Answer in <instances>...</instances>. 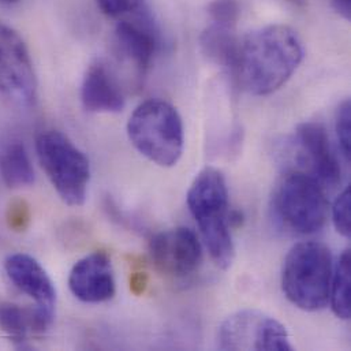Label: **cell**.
<instances>
[{
  "label": "cell",
  "mask_w": 351,
  "mask_h": 351,
  "mask_svg": "<svg viewBox=\"0 0 351 351\" xmlns=\"http://www.w3.org/2000/svg\"><path fill=\"white\" fill-rule=\"evenodd\" d=\"M272 209L276 220L287 231L300 235L319 232L328 216L324 186L308 173H289L274 193Z\"/></svg>",
  "instance_id": "5"
},
{
  "label": "cell",
  "mask_w": 351,
  "mask_h": 351,
  "mask_svg": "<svg viewBox=\"0 0 351 351\" xmlns=\"http://www.w3.org/2000/svg\"><path fill=\"white\" fill-rule=\"evenodd\" d=\"M147 285H148V279H147L145 274H136L130 279V289L136 294L144 293Z\"/></svg>",
  "instance_id": "24"
},
{
  "label": "cell",
  "mask_w": 351,
  "mask_h": 351,
  "mask_svg": "<svg viewBox=\"0 0 351 351\" xmlns=\"http://www.w3.org/2000/svg\"><path fill=\"white\" fill-rule=\"evenodd\" d=\"M332 4L335 10L345 18L350 19L351 18V0H332Z\"/></svg>",
  "instance_id": "25"
},
{
  "label": "cell",
  "mask_w": 351,
  "mask_h": 351,
  "mask_svg": "<svg viewBox=\"0 0 351 351\" xmlns=\"http://www.w3.org/2000/svg\"><path fill=\"white\" fill-rule=\"evenodd\" d=\"M18 0H0V3L3 4H12V3H16Z\"/></svg>",
  "instance_id": "27"
},
{
  "label": "cell",
  "mask_w": 351,
  "mask_h": 351,
  "mask_svg": "<svg viewBox=\"0 0 351 351\" xmlns=\"http://www.w3.org/2000/svg\"><path fill=\"white\" fill-rule=\"evenodd\" d=\"M334 265L331 250L320 242H301L287 253L282 269L286 298L305 312H317L330 302Z\"/></svg>",
  "instance_id": "3"
},
{
  "label": "cell",
  "mask_w": 351,
  "mask_h": 351,
  "mask_svg": "<svg viewBox=\"0 0 351 351\" xmlns=\"http://www.w3.org/2000/svg\"><path fill=\"white\" fill-rule=\"evenodd\" d=\"M208 12L213 23L234 27L241 15V7L237 0H213L208 5Z\"/></svg>",
  "instance_id": "19"
},
{
  "label": "cell",
  "mask_w": 351,
  "mask_h": 351,
  "mask_svg": "<svg viewBox=\"0 0 351 351\" xmlns=\"http://www.w3.org/2000/svg\"><path fill=\"white\" fill-rule=\"evenodd\" d=\"M304 59V47L294 29L269 25L247 34L239 44L234 80L254 96L280 89Z\"/></svg>",
  "instance_id": "1"
},
{
  "label": "cell",
  "mask_w": 351,
  "mask_h": 351,
  "mask_svg": "<svg viewBox=\"0 0 351 351\" xmlns=\"http://www.w3.org/2000/svg\"><path fill=\"white\" fill-rule=\"evenodd\" d=\"M0 330L16 348H25L27 334L33 331V309L0 298Z\"/></svg>",
  "instance_id": "18"
},
{
  "label": "cell",
  "mask_w": 351,
  "mask_h": 351,
  "mask_svg": "<svg viewBox=\"0 0 351 351\" xmlns=\"http://www.w3.org/2000/svg\"><path fill=\"white\" fill-rule=\"evenodd\" d=\"M30 206L25 199H12L5 210V221L10 230L15 232L25 231L30 224Z\"/></svg>",
  "instance_id": "22"
},
{
  "label": "cell",
  "mask_w": 351,
  "mask_h": 351,
  "mask_svg": "<svg viewBox=\"0 0 351 351\" xmlns=\"http://www.w3.org/2000/svg\"><path fill=\"white\" fill-rule=\"evenodd\" d=\"M4 183L11 189L26 187L34 183V170L25 145L19 141L10 143L0 160Z\"/></svg>",
  "instance_id": "16"
},
{
  "label": "cell",
  "mask_w": 351,
  "mask_h": 351,
  "mask_svg": "<svg viewBox=\"0 0 351 351\" xmlns=\"http://www.w3.org/2000/svg\"><path fill=\"white\" fill-rule=\"evenodd\" d=\"M38 162L59 197L70 206H81L88 194L90 165L63 133L49 130L36 141Z\"/></svg>",
  "instance_id": "6"
},
{
  "label": "cell",
  "mask_w": 351,
  "mask_h": 351,
  "mask_svg": "<svg viewBox=\"0 0 351 351\" xmlns=\"http://www.w3.org/2000/svg\"><path fill=\"white\" fill-rule=\"evenodd\" d=\"M69 287L73 295L85 304H103L114 298L117 291L111 260L104 252H95L71 268Z\"/></svg>",
  "instance_id": "12"
},
{
  "label": "cell",
  "mask_w": 351,
  "mask_h": 351,
  "mask_svg": "<svg viewBox=\"0 0 351 351\" xmlns=\"http://www.w3.org/2000/svg\"><path fill=\"white\" fill-rule=\"evenodd\" d=\"M220 350L291 351L286 327L258 311H239L228 316L216 337Z\"/></svg>",
  "instance_id": "7"
},
{
  "label": "cell",
  "mask_w": 351,
  "mask_h": 351,
  "mask_svg": "<svg viewBox=\"0 0 351 351\" xmlns=\"http://www.w3.org/2000/svg\"><path fill=\"white\" fill-rule=\"evenodd\" d=\"M149 253L155 267L176 279L191 276L202 261L201 242L187 227H176L154 235L149 242Z\"/></svg>",
  "instance_id": "10"
},
{
  "label": "cell",
  "mask_w": 351,
  "mask_h": 351,
  "mask_svg": "<svg viewBox=\"0 0 351 351\" xmlns=\"http://www.w3.org/2000/svg\"><path fill=\"white\" fill-rule=\"evenodd\" d=\"M133 147L148 160L160 167H173L184 147L182 118L176 107L159 99L140 104L128 123Z\"/></svg>",
  "instance_id": "4"
},
{
  "label": "cell",
  "mask_w": 351,
  "mask_h": 351,
  "mask_svg": "<svg viewBox=\"0 0 351 351\" xmlns=\"http://www.w3.org/2000/svg\"><path fill=\"white\" fill-rule=\"evenodd\" d=\"M115 38L121 53L140 71L151 66L159 49L158 32L147 18L132 22L121 21L115 29Z\"/></svg>",
  "instance_id": "14"
},
{
  "label": "cell",
  "mask_w": 351,
  "mask_h": 351,
  "mask_svg": "<svg viewBox=\"0 0 351 351\" xmlns=\"http://www.w3.org/2000/svg\"><path fill=\"white\" fill-rule=\"evenodd\" d=\"M337 136L346 160L351 158V103L345 100L337 112Z\"/></svg>",
  "instance_id": "21"
},
{
  "label": "cell",
  "mask_w": 351,
  "mask_h": 351,
  "mask_svg": "<svg viewBox=\"0 0 351 351\" xmlns=\"http://www.w3.org/2000/svg\"><path fill=\"white\" fill-rule=\"evenodd\" d=\"M199 44L210 62L223 67L232 78L235 77L241 41H238L234 27L212 23L201 34Z\"/></svg>",
  "instance_id": "15"
},
{
  "label": "cell",
  "mask_w": 351,
  "mask_h": 351,
  "mask_svg": "<svg viewBox=\"0 0 351 351\" xmlns=\"http://www.w3.org/2000/svg\"><path fill=\"white\" fill-rule=\"evenodd\" d=\"M287 1H290V3H293L295 5H304L306 0H287Z\"/></svg>",
  "instance_id": "26"
},
{
  "label": "cell",
  "mask_w": 351,
  "mask_h": 351,
  "mask_svg": "<svg viewBox=\"0 0 351 351\" xmlns=\"http://www.w3.org/2000/svg\"><path fill=\"white\" fill-rule=\"evenodd\" d=\"M81 100L86 111L96 114H115L125 108L123 92L101 62L92 63L84 77Z\"/></svg>",
  "instance_id": "13"
},
{
  "label": "cell",
  "mask_w": 351,
  "mask_h": 351,
  "mask_svg": "<svg viewBox=\"0 0 351 351\" xmlns=\"http://www.w3.org/2000/svg\"><path fill=\"white\" fill-rule=\"evenodd\" d=\"M4 269L14 286L34 302L33 332L47 331L55 316L56 291L45 269L36 258L23 253L8 256Z\"/></svg>",
  "instance_id": "9"
},
{
  "label": "cell",
  "mask_w": 351,
  "mask_h": 351,
  "mask_svg": "<svg viewBox=\"0 0 351 351\" xmlns=\"http://www.w3.org/2000/svg\"><path fill=\"white\" fill-rule=\"evenodd\" d=\"M332 219L337 231L345 237L351 235V187H346L337 198L332 209Z\"/></svg>",
  "instance_id": "20"
},
{
  "label": "cell",
  "mask_w": 351,
  "mask_h": 351,
  "mask_svg": "<svg viewBox=\"0 0 351 351\" xmlns=\"http://www.w3.org/2000/svg\"><path fill=\"white\" fill-rule=\"evenodd\" d=\"M0 93L19 106H32L37 82L22 37L0 22Z\"/></svg>",
  "instance_id": "8"
},
{
  "label": "cell",
  "mask_w": 351,
  "mask_h": 351,
  "mask_svg": "<svg viewBox=\"0 0 351 351\" xmlns=\"http://www.w3.org/2000/svg\"><path fill=\"white\" fill-rule=\"evenodd\" d=\"M331 308L338 319L349 320L351 317V252L345 250L334 268L331 289Z\"/></svg>",
  "instance_id": "17"
},
{
  "label": "cell",
  "mask_w": 351,
  "mask_h": 351,
  "mask_svg": "<svg viewBox=\"0 0 351 351\" xmlns=\"http://www.w3.org/2000/svg\"><path fill=\"white\" fill-rule=\"evenodd\" d=\"M300 162L306 166L324 187H335L341 182V165L331 145L327 130L316 122H305L297 128L295 140Z\"/></svg>",
  "instance_id": "11"
},
{
  "label": "cell",
  "mask_w": 351,
  "mask_h": 351,
  "mask_svg": "<svg viewBox=\"0 0 351 351\" xmlns=\"http://www.w3.org/2000/svg\"><path fill=\"white\" fill-rule=\"evenodd\" d=\"M187 205L212 260L227 269L234 261L235 247L230 230L228 189L221 171L213 167L199 171L187 191Z\"/></svg>",
  "instance_id": "2"
},
{
  "label": "cell",
  "mask_w": 351,
  "mask_h": 351,
  "mask_svg": "<svg viewBox=\"0 0 351 351\" xmlns=\"http://www.w3.org/2000/svg\"><path fill=\"white\" fill-rule=\"evenodd\" d=\"M100 10L112 18H118L126 15L129 12L136 11L143 0H96Z\"/></svg>",
  "instance_id": "23"
}]
</instances>
